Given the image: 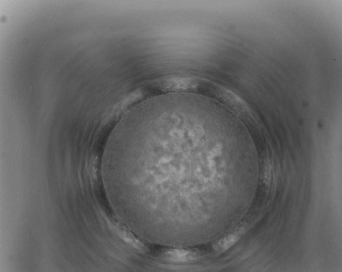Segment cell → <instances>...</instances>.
I'll return each instance as SVG.
<instances>
[{
  "label": "cell",
  "instance_id": "6da1fadb",
  "mask_svg": "<svg viewBox=\"0 0 342 272\" xmlns=\"http://www.w3.org/2000/svg\"><path fill=\"white\" fill-rule=\"evenodd\" d=\"M244 229L240 228L230 233L217 243L213 246V249L218 252H223L228 250L234 246L242 237Z\"/></svg>",
  "mask_w": 342,
  "mask_h": 272
},
{
  "label": "cell",
  "instance_id": "7a4b0ae2",
  "mask_svg": "<svg viewBox=\"0 0 342 272\" xmlns=\"http://www.w3.org/2000/svg\"><path fill=\"white\" fill-rule=\"evenodd\" d=\"M165 255L168 259L175 261H186L196 257V253L194 252L181 250H170Z\"/></svg>",
  "mask_w": 342,
  "mask_h": 272
}]
</instances>
